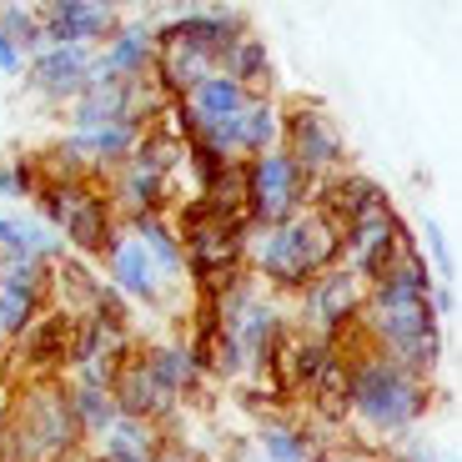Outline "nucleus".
I'll return each instance as SVG.
<instances>
[{"instance_id":"nucleus-18","label":"nucleus","mask_w":462,"mask_h":462,"mask_svg":"<svg viewBox=\"0 0 462 462\" xmlns=\"http://www.w3.org/2000/svg\"><path fill=\"white\" fill-rule=\"evenodd\" d=\"M101 191L111 197L116 217L131 221V217H171L176 211V176H162L141 162L116 166L111 176L101 181Z\"/></svg>"},{"instance_id":"nucleus-17","label":"nucleus","mask_w":462,"mask_h":462,"mask_svg":"<svg viewBox=\"0 0 462 462\" xmlns=\"http://www.w3.org/2000/svg\"><path fill=\"white\" fill-rule=\"evenodd\" d=\"M101 277L111 282L131 307H146V312H162L166 307V287H171V282L151 266V256L141 252V242L131 236L126 226H121V236H116L111 252L101 256Z\"/></svg>"},{"instance_id":"nucleus-39","label":"nucleus","mask_w":462,"mask_h":462,"mask_svg":"<svg viewBox=\"0 0 462 462\" xmlns=\"http://www.w3.org/2000/svg\"><path fill=\"white\" fill-rule=\"evenodd\" d=\"M56 462H96V457H91V452L81 448V452H70V457H56Z\"/></svg>"},{"instance_id":"nucleus-25","label":"nucleus","mask_w":462,"mask_h":462,"mask_svg":"<svg viewBox=\"0 0 462 462\" xmlns=\"http://www.w3.org/2000/svg\"><path fill=\"white\" fill-rule=\"evenodd\" d=\"M317 432L301 422V417L272 412L256 422V457L262 462H312L317 457Z\"/></svg>"},{"instance_id":"nucleus-34","label":"nucleus","mask_w":462,"mask_h":462,"mask_svg":"<svg viewBox=\"0 0 462 462\" xmlns=\"http://www.w3.org/2000/svg\"><path fill=\"white\" fill-rule=\"evenodd\" d=\"M382 462H448V452H442L432 438H422V432H407V438L393 442V448H382Z\"/></svg>"},{"instance_id":"nucleus-40","label":"nucleus","mask_w":462,"mask_h":462,"mask_svg":"<svg viewBox=\"0 0 462 462\" xmlns=\"http://www.w3.org/2000/svg\"><path fill=\"white\" fill-rule=\"evenodd\" d=\"M0 377H5V346H0Z\"/></svg>"},{"instance_id":"nucleus-32","label":"nucleus","mask_w":462,"mask_h":462,"mask_svg":"<svg viewBox=\"0 0 462 462\" xmlns=\"http://www.w3.org/2000/svg\"><path fill=\"white\" fill-rule=\"evenodd\" d=\"M236 162H226L221 151H211L207 141H186V162H181V171H191V181H197V197L201 191H211V186L221 181V176L231 171Z\"/></svg>"},{"instance_id":"nucleus-38","label":"nucleus","mask_w":462,"mask_h":462,"mask_svg":"<svg viewBox=\"0 0 462 462\" xmlns=\"http://www.w3.org/2000/svg\"><path fill=\"white\" fill-rule=\"evenodd\" d=\"M0 252H15V221H11V211H0Z\"/></svg>"},{"instance_id":"nucleus-28","label":"nucleus","mask_w":462,"mask_h":462,"mask_svg":"<svg viewBox=\"0 0 462 462\" xmlns=\"http://www.w3.org/2000/svg\"><path fill=\"white\" fill-rule=\"evenodd\" d=\"M60 116H66V131L126 126V86H91V91L76 96Z\"/></svg>"},{"instance_id":"nucleus-29","label":"nucleus","mask_w":462,"mask_h":462,"mask_svg":"<svg viewBox=\"0 0 462 462\" xmlns=\"http://www.w3.org/2000/svg\"><path fill=\"white\" fill-rule=\"evenodd\" d=\"M66 387H70V407H76V422H81V432H86V448H91L96 438H101L106 428H111L116 417V397H111V387H96V382H76V377H66Z\"/></svg>"},{"instance_id":"nucleus-22","label":"nucleus","mask_w":462,"mask_h":462,"mask_svg":"<svg viewBox=\"0 0 462 462\" xmlns=\"http://www.w3.org/2000/svg\"><path fill=\"white\" fill-rule=\"evenodd\" d=\"M111 397H116V412L121 417H141V422H156V428L176 432V412H181V402L166 397L162 387L151 382V372L136 362V352H131V357L121 362V372L111 377Z\"/></svg>"},{"instance_id":"nucleus-21","label":"nucleus","mask_w":462,"mask_h":462,"mask_svg":"<svg viewBox=\"0 0 462 462\" xmlns=\"http://www.w3.org/2000/svg\"><path fill=\"white\" fill-rule=\"evenodd\" d=\"M312 207L322 211V217L332 221L337 231H342V226H352V221L372 217V211L393 207V197H387V186H382L377 176L352 171V166H346V171H337V176H327V181H317Z\"/></svg>"},{"instance_id":"nucleus-13","label":"nucleus","mask_w":462,"mask_h":462,"mask_svg":"<svg viewBox=\"0 0 462 462\" xmlns=\"http://www.w3.org/2000/svg\"><path fill=\"white\" fill-rule=\"evenodd\" d=\"M156 70V15H121L101 51H91V86L146 81Z\"/></svg>"},{"instance_id":"nucleus-42","label":"nucleus","mask_w":462,"mask_h":462,"mask_svg":"<svg viewBox=\"0 0 462 462\" xmlns=\"http://www.w3.org/2000/svg\"><path fill=\"white\" fill-rule=\"evenodd\" d=\"M256 462H262V457H256Z\"/></svg>"},{"instance_id":"nucleus-26","label":"nucleus","mask_w":462,"mask_h":462,"mask_svg":"<svg viewBox=\"0 0 462 462\" xmlns=\"http://www.w3.org/2000/svg\"><path fill=\"white\" fill-rule=\"evenodd\" d=\"M101 282H106L101 266L66 252L60 262H51V307H60L66 317H86L96 291H101Z\"/></svg>"},{"instance_id":"nucleus-41","label":"nucleus","mask_w":462,"mask_h":462,"mask_svg":"<svg viewBox=\"0 0 462 462\" xmlns=\"http://www.w3.org/2000/svg\"><path fill=\"white\" fill-rule=\"evenodd\" d=\"M367 462H382V457H367Z\"/></svg>"},{"instance_id":"nucleus-9","label":"nucleus","mask_w":462,"mask_h":462,"mask_svg":"<svg viewBox=\"0 0 462 462\" xmlns=\"http://www.w3.org/2000/svg\"><path fill=\"white\" fill-rule=\"evenodd\" d=\"M166 21H156V46H186L207 60H221L246 31L252 15L242 5H166Z\"/></svg>"},{"instance_id":"nucleus-23","label":"nucleus","mask_w":462,"mask_h":462,"mask_svg":"<svg viewBox=\"0 0 462 462\" xmlns=\"http://www.w3.org/2000/svg\"><path fill=\"white\" fill-rule=\"evenodd\" d=\"M162 442H166V428L141 422V417H116L111 428L91 442V457L96 462H156Z\"/></svg>"},{"instance_id":"nucleus-1","label":"nucleus","mask_w":462,"mask_h":462,"mask_svg":"<svg viewBox=\"0 0 462 462\" xmlns=\"http://www.w3.org/2000/svg\"><path fill=\"white\" fill-rule=\"evenodd\" d=\"M432 272L422 252L397 256L382 277L367 282V307H362V342L377 357L407 367L412 377H438L448 337H442V317L432 312Z\"/></svg>"},{"instance_id":"nucleus-7","label":"nucleus","mask_w":462,"mask_h":462,"mask_svg":"<svg viewBox=\"0 0 462 462\" xmlns=\"http://www.w3.org/2000/svg\"><path fill=\"white\" fill-rule=\"evenodd\" d=\"M291 301H297V317H291V327H297V332L317 337V342L342 346L346 337L362 327L367 282H362L357 272H346V266H332V272H322L317 282H307V287H301Z\"/></svg>"},{"instance_id":"nucleus-6","label":"nucleus","mask_w":462,"mask_h":462,"mask_svg":"<svg viewBox=\"0 0 462 462\" xmlns=\"http://www.w3.org/2000/svg\"><path fill=\"white\" fill-rule=\"evenodd\" d=\"M317 197V181L291 162L282 146L262 151L252 162H242V217L246 226H277L291 221L297 211H307Z\"/></svg>"},{"instance_id":"nucleus-15","label":"nucleus","mask_w":462,"mask_h":462,"mask_svg":"<svg viewBox=\"0 0 462 462\" xmlns=\"http://www.w3.org/2000/svg\"><path fill=\"white\" fill-rule=\"evenodd\" d=\"M116 25H121V5L116 0H51V5H41L46 46L101 51Z\"/></svg>"},{"instance_id":"nucleus-3","label":"nucleus","mask_w":462,"mask_h":462,"mask_svg":"<svg viewBox=\"0 0 462 462\" xmlns=\"http://www.w3.org/2000/svg\"><path fill=\"white\" fill-rule=\"evenodd\" d=\"M337 256H342V231L317 207L297 211L291 221H277V226H256L246 236V272L277 297H297L307 282L332 272Z\"/></svg>"},{"instance_id":"nucleus-16","label":"nucleus","mask_w":462,"mask_h":462,"mask_svg":"<svg viewBox=\"0 0 462 462\" xmlns=\"http://www.w3.org/2000/svg\"><path fill=\"white\" fill-rule=\"evenodd\" d=\"M121 236V217H116L111 197L101 186H81L76 201H70L66 221H60V242H66L70 256H86V262H101L106 252Z\"/></svg>"},{"instance_id":"nucleus-27","label":"nucleus","mask_w":462,"mask_h":462,"mask_svg":"<svg viewBox=\"0 0 462 462\" xmlns=\"http://www.w3.org/2000/svg\"><path fill=\"white\" fill-rule=\"evenodd\" d=\"M141 242V252L151 256V266L162 272L166 282H186V252H181V231H176L171 217H131L121 221Z\"/></svg>"},{"instance_id":"nucleus-2","label":"nucleus","mask_w":462,"mask_h":462,"mask_svg":"<svg viewBox=\"0 0 462 462\" xmlns=\"http://www.w3.org/2000/svg\"><path fill=\"white\" fill-rule=\"evenodd\" d=\"M342 352H346V428H357L362 448H393L397 438L417 432V422L432 407V382L377 357L362 342V327L342 342Z\"/></svg>"},{"instance_id":"nucleus-36","label":"nucleus","mask_w":462,"mask_h":462,"mask_svg":"<svg viewBox=\"0 0 462 462\" xmlns=\"http://www.w3.org/2000/svg\"><path fill=\"white\" fill-rule=\"evenodd\" d=\"M0 462H35L31 452H25V442L15 438L11 417H0Z\"/></svg>"},{"instance_id":"nucleus-33","label":"nucleus","mask_w":462,"mask_h":462,"mask_svg":"<svg viewBox=\"0 0 462 462\" xmlns=\"http://www.w3.org/2000/svg\"><path fill=\"white\" fill-rule=\"evenodd\" d=\"M422 262H428L432 282H442V287H452V242H448V231H442L438 217H422Z\"/></svg>"},{"instance_id":"nucleus-37","label":"nucleus","mask_w":462,"mask_h":462,"mask_svg":"<svg viewBox=\"0 0 462 462\" xmlns=\"http://www.w3.org/2000/svg\"><path fill=\"white\" fill-rule=\"evenodd\" d=\"M0 76H5V81H21L25 76V56L5 41V35H0Z\"/></svg>"},{"instance_id":"nucleus-20","label":"nucleus","mask_w":462,"mask_h":462,"mask_svg":"<svg viewBox=\"0 0 462 462\" xmlns=\"http://www.w3.org/2000/svg\"><path fill=\"white\" fill-rule=\"evenodd\" d=\"M337 362V346L332 342H317V337H307V332H297L291 327V337L282 342V352H277V367H272V387H277L287 402H307V397L322 387V377H327V367Z\"/></svg>"},{"instance_id":"nucleus-24","label":"nucleus","mask_w":462,"mask_h":462,"mask_svg":"<svg viewBox=\"0 0 462 462\" xmlns=\"http://www.w3.org/2000/svg\"><path fill=\"white\" fill-rule=\"evenodd\" d=\"M217 70L231 76V81L252 96H277V60H272V46H266L256 31H246L242 41L217 60Z\"/></svg>"},{"instance_id":"nucleus-5","label":"nucleus","mask_w":462,"mask_h":462,"mask_svg":"<svg viewBox=\"0 0 462 462\" xmlns=\"http://www.w3.org/2000/svg\"><path fill=\"white\" fill-rule=\"evenodd\" d=\"M11 428H15V438L25 442V452H31L35 462H56V457H70V452L86 448V432H81V422H76L66 377L15 382Z\"/></svg>"},{"instance_id":"nucleus-12","label":"nucleus","mask_w":462,"mask_h":462,"mask_svg":"<svg viewBox=\"0 0 462 462\" xmlns=\"http://www.w3.org/2000/svg\"><path fill=\"white\" fill-rule=\"evenodd\" d=\"M51 307V262L0 252V346H11Z\"/></svg>"},{"instance_id":"nucleus-8","label":"nucleus","mask_w":462,"mask_h":462,"mask_svg":"<svg viewBox=\"0 0 462 462\" xmlns=\"http://www.w3.org/2000/svg\"><path fill=\"white\" fill-rule=\"evenodd\" d=\"M282 151L312 181H327V176L346 171V136L337 126V116L317 101H291L282 106Z\"/></svg>"},{"instance_id":"nucleus-35","label":"nucleus","mask_w":462,"mask_h":462,"mask_svg":"<svg viewBox=\"0 0 462 462\" xmlns=\"http://www.w3.org/2000/svg\"><path fill=\"white\" fill-rule=\"evenodd\" d=\"M156 462H211L207 448H197L191 438H176V432H166L162 452H156Z\"/></svg>"},{"instance_id":"nucleus-14","label":"nucleus","mask_w":462,"mask_h":462,"mask_svg":"<svg viewBox=\"0 0 462 462\" xmlns=\"http://www.w3.org/2000/svg\"><path fill=\"white\" fill-rule=\"evenodd\" d=\"M21 86H25L31 101L66 111L76 96L91 91V51H81V46H41L31 60H25Z\"/></svg>"},{"instance_id":"nucleus-4","label":"nucleus","mask_w":462,"mask_h":462,"mask_svg":"<svg viewBox=\"0 0 462 462\" xmlns=\"http://www.w3.org/2000/svg\"><path fill=\"white\" fill-rule=\"evenodd\" d=\"M197 307H207L211 322L236 342V352H242V362H246V377L272 382L277 352L291 337V312L282 307L277 291H266L252 272H242L231 287H221L211 301H197Z\"/></svg>"},{"instance_id":"nucleus-30","label":"nucleus","mask_w":462,"mask_h":462,"mask_svg":"<svg viewBox=\"0 0 462 462\" xmlns=\"http://www.w3.org/2000/svg\"><path fill=\"white\" fill-rule=\"evenodd\" d=\"M0 35L11 41L15 51H21L25 60L35 56V51L46 46V31H41V5H0Z\"/></svg>"},{"instance_id":"nucleus-11","label":"nucleus","mask_w":462,"mask_h":462,"mask_svg":"<svg viewBox=\"0 0 462 462\" xmlns=\"http://www.w3.org/2000/svg\"><path fill=\"white\" fill-rule=\"evenodd\" d=\"M70 322L60 307H46L11 346H5V382H51L70 367Z\"/></svg>"},{"instance_id":"nucleus-19","label":"nucleus","mask_w":462,"mask_h":462,"mask_svg":"<svg viewBox=\"0 0 462 462\" xmlns=\"http://www.w3.org/2000/svg\"><path fill=\"white\" fill-rule=\"evenodd\" d=\"M136 362L151 372V382H156L166 397H176L181 407L207 387V372H201V362H197V352H191L186 337H146V342H136Z\"/></svg>"},{"instance_id":"nucleus-10","label":"nucleus","mask_w":462,"mask_h":462,"mask_svg":"<svg viewBox=\"0 0 462 462\" xmlns=\"http://www.w3.org/2000/svg\"><path fill=\"white\" fill-rule=\"evenodd\" d=\"M407 252H417V231L407 226V217L397 207H382L372 217L342 226V256H337V266H346L362 282H372Z\"/></svg>"},{"instance_id":"nucleus-31","label":"nucleus","mask_w":462,"mask_h":462,"mask_svg":"<svg viewBox=\"0 0 462 462\" xmlns=\"http://www.w3.org/2000/svg\"><path fill=\"white\" fill-rule=\"evenodd\" d=\"M41 186V162L35 151H15L0 162V201H31Z\"/></svg>"}]
</instances>
